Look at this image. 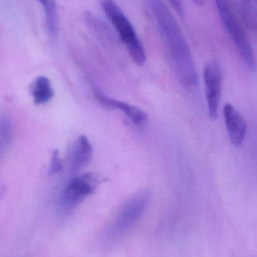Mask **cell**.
<instances>
[{
    "label": "cell",
    "instance_id": "4fadbf2b",
    "mask_svg": "<svg viewBox=\"0 0 257 257\" xmlns=\"http://www.w3.org/2000/svg\"><path fill=\"white\" fill-rule=\"evenodd\" d=\"M63 168L61 160L59 156L58 151H55L53 154L52 159H51V167H50V173L51 175L57 173L61 171Z\"/></svg>",
    "mask_w": 257,
    "mask_h": 257
},
{
    "label": "cell",
    "instance_id": "9c48e42d",
    "mask_svg": "<svg viewBox=\"0 0 257 257\" xmlns=\"http://www.w3.org/2000/svg\"><path fill=\"white\" fill-rule=\"evenodd\" d=\"M93 156V147L87 136L81 135L74 145L71 156L72 172H79L88 165Z\"/></svg>",
    "mask_w": 257,
    "mask_h": 257
},
{
    "label": "cell",
    "instance_id": "3957f363",
    "mask_svg": "<svg viewBox=\"0 0 257 257\" xmlns=\"http://www.w3.org/2000/svg\"><path fill=\"white\" fill-rule=\"evenodd\" d=\"M223 26L235 43L238 54L250 71L256 69V60L253 48L244 29L232 12L228 0H214Z\"/></svg>",
    "mask_w": 257,
    "mask_h": 257
},
{
    "label": "cell",
    "instance_id": "30bf717a",
    "mask_svg": "<svg viewBox=\"0 0 257 257\" xmlns=\"http://www.w3.org/2000/svg\"><path fill=\"white\" fill-rule=\"evenodd\" d=\"M45 11L47 28L50 36L55 38L58 32V11L56 0H37Z\"/></svg>",
    "mask_w": 257,
    "mask_h": 257
},
{
    "label": "cell",
    "instance_id": "8992f818",
    "mask_svg": "<svg viewBox=\"0 0 257 257\" xmlns=\"http://www.w3.org/2000/svg\"><path fill=\"white\" fill-rule=\"evenodd\" d=\"M205 95L208 115L212 120H217L222 96V72L218 63L210 62L203 71Z\"/></svg>",
    "mask_w": 257,
    "mask_h": 257
},
{
    "label": "cell",
    "instance_id": "6da1fadb",
    "mask_svg": "<svg viewBox=\"0 0 257 257\" xmlns=\"http://www.w3.org/2000/svg\"><path fill=\"white\" fill-rule=\"evenodd\" d=\"M164 43L171 64L180 82L187 87L197 84L198 75L193 55L173 14L163 0H148Z\"/></svg>",
    "mask_w": 257,
    "mask_h": 257
},
{
    "label": "cell",
    "instance_id": "5bb4252c",
    "mask_svg": "<svg viewBox=\"0 0 257 257\" xmlns=\"http://www.w3.org/2000/svg\"><path fill=\"white\" fill-rule=\"evenodd\" d=\"M173 9L178 12V15L184 17V9L182 0H169Z\"/></svg>",
    "mask_w": 257,
    "mask_h": 257
},
{
    "label": "cell",
    "instance_id": "52a82bcc",
    "mask_svg": "<svg viewBox=\"0 0 257 257\" xmlns=\"http://www.w3.org/2000/svg\"><path fill=\"white\" fill-rule=\"evenodd\" d=\"M223 116L231 144L233 146H241L247 134V125L245 119L230 103H226L223 107Z\"/></svg>",
    "mask_w": 257,
    "mask_h": 257
},
{
    "label": "cell",
    "instance_id": "8fae6325",
    "mask_svg": "<svg viewBox=\"0 0 257 257\" xmlns=\"http://www.w3.org/2000/svg\"><path fill=\"white\" fill-rule=\"evenodd\" d=\"M34 102L37 105L49 102L54 96V90L46 77L40 76L35 81L33 90Z\"/></svg>",
    "mask_w": 257,
    "mask_h": 257
},
{
    "label": "cell",
    "instance_id": "277c9868",
    "mask_svg": "<svg viewBox=\"0 0 257 257\" xmlns=\"http://www.w3.org/2000/svg\"><path fill=\"white\" fill-rule=\"evenodd\" d=\"M151 199V192H138L123 205L111 223L108 236L112 239L120 238L130 232L142 218Z\"/></svg>",
    "mask_w": 257,
    "mask_h": 257
},
{
    "label": "cell",
    "instance_id": "ba28073f",
    "mask_svg": "<svg viewBox=\"0 0 257 257\" xmlns=\"http://www.w3.org/2000/svg\"><path fill=\"white\" fill-rule=\"evenodd\" d=\"M95 96L103 106L111 109L120 110V111L124 113L126 117L130 118L133 124L136 126L142 127L148 122V114L138 107L108 97L99 91H95Z\"/></svg>",
    "mask_w": 257,
    "mask_h": 257
},
{
    "label": "cell",
    "instance_id": "7c38bea8",
    "mask_svg": "<svg viewBox=\"0 0 257 257\" xmlns=\"http://www.w3.org/2000/svg\"><path fill=\"white\" fill-rule=\"evenodd\" d=\"M12 136L11 122L7 118H0V154L9 146Z\"/></svg>",
    "mask_w": 257,
    "mask_h": 257
},
{
    "label": "cell",
    "instance_id": "7a4b0ae2",
    "mask_svg": "<svg viewBox=\"0 0 257 257\" xmlns=\"http://www.w3.org/2000/svg\"><path fill=\"white\" fill-rule=\"evenodd\" d=\"M99 3L133 61L139 66L145 64V48L127 16L114 0H99Z\"/></svg>",
    "mask_w": 257,
    "mask_h": 257
},
{
    "label": "cell",
    "instance_id": "5b68a950",
    "mask_svg": "<svg viewBox=\"0 0 257 257\" xmlns=\"http://www.w3.org/2000/svg\"><path fill=\"white\" fill-rule=\"evenodd\" d=\"M99 178L93 173L75 177L63 190L60 202V212L67 215L96 190Z\"/></svg>",
    "mask_w": 257,
    "mask_h": 257
}]
</instances>
